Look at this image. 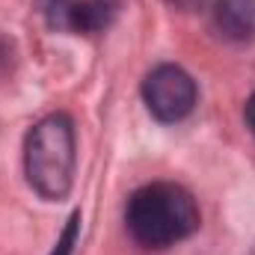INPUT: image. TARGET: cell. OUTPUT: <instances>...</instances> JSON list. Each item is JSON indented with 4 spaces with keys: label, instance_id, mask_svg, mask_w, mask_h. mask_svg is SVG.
Instances as JSON below:
<instances>
[{
    "label": "cell",
    "instance_id": "cell-1",
    "mask_svg": "<svg viewBox=\"0 0 255 255\" xmlns=\"http://www.w3.org/2000/svg\"><path fill=\"white\" fill-rule=\"evenodd\" d=\"M199 205L190 190L172 181L145 184L128 199L125 226L145 250H169L199 229Z\"/></svg>",
    "mask_w": 255,
    "mask_h": 255
},
{
    "label": "cell",
    "instance_id": "cell-2",
    "mask_svg": "<svg viewBox=\"0 0 255 255\" xmlns=\"http://www.w3.org/2000/svg\"><path fill=\"white\" fill-rule=\"evenodd\" d=\"M24 172L30 187L48 202L65 199L74 181V122L51 113L24 139Z\"/></svg>",
    "mask_w": 255,
    "mask_h": 255
},
{
    "label": "cell",
    "instance_id": "cell-3",
    "mask_svg": "<svg viewBox=\"0 0 255 255\" xmlns=\"http://www.w3.org/2000/svg\"><path fill=\"white\" fill-rule=\"evenodd\" d=\"M196 80L181 65L163 63L151 68L142 80V101L148 113L160 122H181L196 107Z\"/></svg>",
    "mask_w": 255,
    "mask_h": 255
},
{
    "label": "cell",
    "instance_id": "cell-8",
    "mask_svg": "<svg viewBox=\"0 0 255 255\" xmlns=\"http://www.w3.org/2000/svg\"><path fill=\"white\" fill-rule=\"evenodd\" d=\"M244 119H247V128L255 133V92L247 98V107H244Z\"/></svg>",
    "mask_w": 255,
    "mask_h": 255
},
{
    "label": "cell",
    "instance_id": "cell-5",
    "mask_svg": "<svg viewBox=\"0 0 255 255\" xmlns=\"http://www.w3.org/2000/svg\"><path fill=\"white\" fill-rule=\"evenodd\" d=\"M214 27L229 42L255 39V0H214Z\"/></svg>",
    "mask_w": 255,
    "mask_h": 255
},
{
    "label": "cell",
    "instance_id": "cell-7",
    "mask_svg": "<svg viewBox=\"0 0 255 255\" xmlns=\"http://www.w3.org/2000/svg\"><path fill=\"white\" fill-rule=\"evenodd\" d=\"M172 9H181V12H196V9H202V6H208L211 0H166Z\"/></svg>",
    "mask_w": 255,
    "mask_h": 255
},
{
    "label": "cell",
    "instance_id": "cell-4",
    "mask_svg": "<svg viewBox=\"0 0 255 255\" xmlns=\"http://www.w3.org/2000/svg\"><path fill=\"white\" fill-rule=\"evenodd\" d=\"M39 12L45 15L51 30L98 36L113 24L119 3L116 0H39Z\"/></svg>",
    "mask_w": 255,
    "mask_h": 255
},
{
    "label": "cell",
    "instance_id": "cell-6",
    "mask_svg": "<svg viewBox=\"0 0 255 255\" xmlns=\"http://www.w3.org/2000/svg\"><path fill=\"white\" fill-rule=\"evenodd\" d=\"M77 235H80V214L74 211V214L68 217V223H65L63 235L57 238V244H54L51 255H71L74 253V244H77Z\"/></svg>",
    "mask_w": 255,
    "mask_h": 255
}]
</instances>
